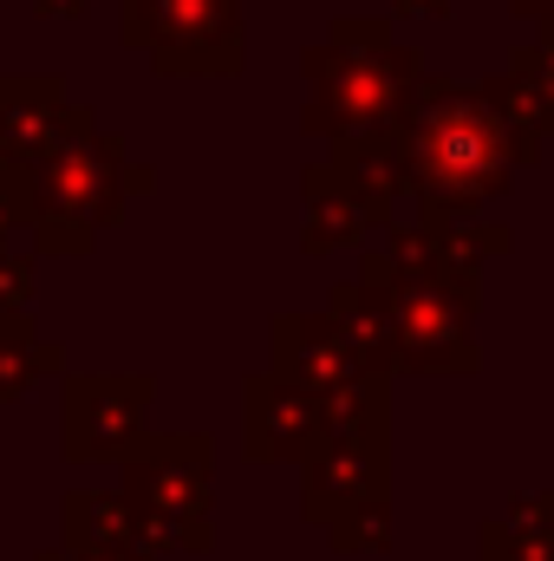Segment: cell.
<instances>
[{
  "label": "cell",
  "mask_w": 554,
  "mask_h": 561,
  "mask_svg": "<svg viewBox=\"0 0 554 561\" xmlns=\"http://www.w3.org/2000/svg\"><path fill=\"white\" fill-rule=\"evenodd\" d=\"M7 209H0V307L13 313V307H33V255H13L7 249Z\"/></svg>",
  "instance_id": "18"
},
{
  "label": "cell",
  "mask_w": 554,
  "mask_h": 561,
  "mask_svg": "<svg viewBox=\"0 0 554 561\" xmlns=\"http://www.w3.org/2000/svg\"><path fill=\"white\" fill-rule=\"evenodd\" d=\"M392 157H399V183L405 196H417L424 222L483 216L489 203L516 190V170L542 163L522 144V131L503 118L489 85H450L430 72L392 131Z\"/></svg>",
  "instance_id": "1"
},
{
  "label": "cell",
  "mask_w": 554,
  "mask_h": 561,
  "mask_svg": "<svg viewBox=\"0 0 554 561\" xmlns=\"http://www.w3.org/2000/svg\"><path fill=\"white\" fill-rule=\"evenodd\" d=\"M7 157H13V150H7V138H0V170H7Z\"/></svg>",
  "instance_id": "24"
},
{
  "label": "cell",
  "mask_w": 554,
  "mask_h": 561,
  "mask_svg": "<svg viewBox=\"0 0 554 561\" xmlns=\"http://www.w3.org/2000/svg\"><path fill=\"white\" fill-rule=\"evenodd\" d=\"M509 249H516V236L503 222H483V216H457V222H424L417 216L412 229H399V222L385 229V255L399 268H424V275L450 280L476 300H483V268Z\"/></svg>",
  "instance_id": "10"
},
{
  "label": "cell",
  "mask_w": 554,
  "mask_h": 561,
  "mask_svg": "<svg viewBox=\"0 0 554 561\" xmlns=\"http://www.w3.org/2000/svg\"><path fill=\"white\" fill-rule=\"evenodd\" d=\"M392 216H399V196L379 176H366L353 157H326L300 170V249L313 262L359 249L372 229H392Z\"/></svg>",
  "instance_id": "9"
},
{
  "label": "cell",
  "mask_w": 554,
  "mask_h": 561,
  "mask_svg": "<svg viewBox=\"0 0 554 561\" xmlns=\"http://www.w3.org/2000/svg\"><path fill=\"white\" fill-rule=\"evenodd\" d=\"M399 13H412V20H443L450 13V0H392Z\"/></svg>",
  "instance_id": "20"
},
{
  "label": "cell",
  "mask_w": 554,
  "mask_h": 561,
  "mask_svg": "<svg viewBox=\"0 0 554 561\" xmlns=\"http://www.w3.org/2000/svg\"><path fill=\"white\" fill-rule=\"evenodd\" d=\"M150 373H72L66 379V463H125L150 431Z\"/></svg>",
  "instance_id": "8"
},
{
  "label": "cell",
  "mask_w": 554,
  "mask_h": 561,
  "mask_svg": "<svg viewBox=\"0 0 554 561\" xmlns=\"http://www.w3.org/2000/svg\"><path fill=\"white\" fill-rule=\"evenodd\" d=\"M489 85V99L503 105V118L522 131V144L542 157L554 138V59L542 39H529V46H516L509 53V72H496V79H483Z\"/></svg>",
  "instance_id": "13"
},
{
  "label": "cell",
  "mask_w": 554,
  "mask_h": 561,
  "mask_svg": "<svg viewBox=\"0 0 554 561\" xmlns=\"http://www.w3.org/2000/svg\"><path fill=\"white\" fill-rule=\"evenodd\" d=\"M359 280H372L392 307V340H399V373H437V379H470L483 366L476 346V294L450 287V280L424 275V268H399L385 249H372L359 262Z\"/></svg>",
  "instance_id": "6"
},
{
  "label": "cell",
  "mask_w": 554,
  "mask_h": 561,
  "mask_svg": "<svg viewBox=\"0 0 554 561\" xmlns=\"http://www.w3.org/2000/svg\"><path fill=\"white\" fill-rule=\"evenodd\" d=\"M118 39L157 79H235L249 59L242 0H118Z\"/></svg>",
  "instance_id": "7"
},
{
  "label": "cell",
  "mask_w": 554,
  "mask_h": 561,
  "mask_svg": "<svg viewBox=\"0 0 554 561\" xmlns=\"http://www.w3.org/2000/svg\"><path fill=\"white\" fill-rule=\"evenodd\" d=\"M300 523L339 556L392 549V379L366 373L326 405V437L300 463Z\"/></svg>",
  "instance_id": "2"
},
{
  "label": "cell",
  "mask_w": 554,
  "mask_h": 561,
  "mask_svg": "<svg viewBox=\"0 0 554 561\" xmlns=\"http://www.w3.org/2000/svg\"><path fill=\"white\" fill-rule=\"evenodd\" d=\"M66 373V346L59 340H46L33 320H26V307H0V405H13V399H26L39 379H59Z\"/></svg>",
  "instance_id": "17"
},
{
  "label": "cell",
  "mask_w": 554,
  "mask_h": 561,
  "mask_svg": "<svg viewBox=\"0 0 554 561\" xmlns=\"http://www.w3.org/2000/svg\"><path fill=\"white\" fill-rule=\"evenodd\" d=\"M118 490L138 503L143 549L150 556H163V549L209 556L216 549V523H209L216 444L203 431H143L138 450L125 457V483Z\"/></svg>",
  "instance_id": "5"
},
{
  "label": "cell",
  "mask_w": 554,
  "mask_h": 561,
  "mask_svg": "<svg viewBox=\"0 0 554 561\" xmlns=\"http://www.w3.org/2000/svg\"><path fill=\"white\" fill-rule=\"evenodd\" d=\"M326 437V405L280 379L275 366L242 379V457L249 463H307V450Z\"/></svg>",
  "instance_id": "11"
},
{
  "label": "cell",
  "mask_w": 554,
  "mask_h": 561,
  "mask_svg": "<svg viewBox=\"0 0 554 561\" xmlns=\"http://www.w3.org/2000/svg\"><path fill=\"white\" fill-rule=\"evenodd\" d=\"M300 131L326 144H372L392 138L412 92L424 85V53L405 46L372 13H339L326 39L300 53Z\"/></svg>",
  "instance_id": "4"
},
{
  "label": "cell",
  "mask_w": 554,
  "mask_h": 561,
  "mask_svg": "<svg viewBox=\"0 0 554 561\" xmlns=\"http://www.w3.org/2000/svg\"><path fill=\"white\" fill-rule=\"evenodd\" d=\"M143 190H157V170L131 163L125 138L112 131L39 157H7L0 170V209L13 229H33V255H92L99 229H112Z\"/></svg>",
  "instance_id": "3"
},
{
  "label": "cell",
  "mask_w": 554,
  "mask_h": 561,
  "mask_svg": "<svg viewBox=\"0 0 554 561\" xmlns=\"http://www.w3.org/2000/svg\"><path fill=\"white\" fill-rule=\"evenodd\" d=\"M39 561H150L143 549H72V542H59V549H46Z\"/></svg>",
  "instance_id": "19"
},
{
  "label": "cell",
  "mask_w": 554,
  "mask_h": 561,
  "mask_svg": "<svg viewBox=\"0 0 554 561\" xmlns=\"http://www.w3.org/2000/svg\"><path fill=\"white\" fill-rule=\"evenodd\" d=\"M509 13H516V20H535V26H549L554 0H509Z\"/></svg>",
  "instance_id": "21"
},
{
  "label": "cell",
  "mask_w": 554,
  "mask_h": 561,
  "mask_svg": "<svg viewBox=\"0 0 554 561\" xmlns=\"http://www.w3.org/2000/svg\"><path fill=\"white\" fill-rule=\"evenodd\" d=\"M326 313L339 320V333H346V346H353V359H359L366 373H379V379H399L392 307H385V294H379L372 280H339V287H333V300H326Z\"/></svg>",
  "instance_id": "14"
},
{
  "label": "cell",
  "mask_w": 554,
  "mask_h": 561,
  "mask_svg": "<svg viewBox=\"0 0 554 561\" xmlns=\"http://www.w3.org/2000/svg\"><path fill=\"white\" fill-rule=\"evenodd\" d=\"M542 46H549V59H554V20H549V26H542Z\"/></svg>",
  "instance_id": "23"
},
{
  "label": "cell",
  "mask_w": 554,
  "mask_h": 561,
  "mask_svg": "<svg viewBox=\"0 0 554 561\" xmlns=\"http://www.w3.org/2000/svg\"><path fill=\"white\" fill-rule=\"evenodd\" d=\"M59 523H66V542L72 549H143L138 503L125 490H72L66 510H59Z\"/></svg>",
  "instance_id": "15"
},
{
  "label": "cell",
  "mask_w": 554,
  "mask_h": 561,
  "mask_svg": "<svg viewBox=\"0 0 554 561\" xmlns=\"http://www.w3.org/2000/svg\"><path fill=\"white\" fill-rule=\"evenodd\" d=\"M46 20H72V13H85V0H33Z\"/></svg>",
  "instance_id": "22"
},
{
  "label": "cell",
  "mask_w": 554,
  "mask_h": 561,
  "mask_svg": "<svg viewBox=\"0 0 554 561\" xmlns=\"http://www.w3.org/2000/svg\"><path fill=\"white\" fill-rule=\"evenodd\" d=\"M268 346H275L280 379H293V386L313 392L320 405L346 399V392L366 379V366L353 359V346H346V333H339V320H333L326 307H320V313H275Z\"/></svg>",
  "instance_id": "12"
},
{
  "label": "cell",
  "mask_w": 554,
  "mask_h": 561,
  "mask_svg": "<svg viewBox=\"0 0 554 561\" xmlns=\"http://www.w3.org/2000/svg\"><path fill=\"white\" fill-rule=\"evenodd\" d=\"M476 561H554V490L516 496L476 529Z\"/></svg>",
  "instance_id": "16"
}]
</instances>
